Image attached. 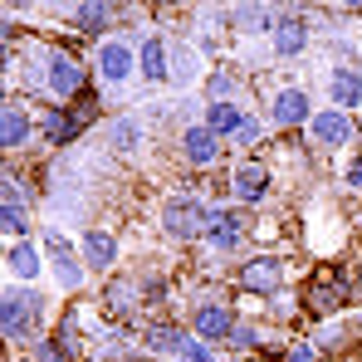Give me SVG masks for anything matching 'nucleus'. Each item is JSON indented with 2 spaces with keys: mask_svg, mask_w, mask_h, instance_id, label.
I'll return each instance as SVG.
<instances>
[{
  "mask_svg": "<svg viewBox=\"0 0 362 362\" xmlns=\"http://www.w3.org/2000/svg\"><path fill=\"white\" fill-rule=\"evenodd\" d=\"M172 78H191V54H186V49H177V54H172Z\"/></svg>",
  "mask_w": 362,
  "mask_h": 362,
  "instance_id": "32",
  "label": "nucleus"
},
{
  "mask_svg": "<svg viewBox=\"0 0 362 362\" xmlns=\"http://www.w3.org/2000/svg\"><path fill=\"white\" fill-rule=\"evenodd\" d=\"M303 45H308V25H303L299 15H279V25H274V54L294 59Z\"/></svg>",
  "mask_w": 362,
  "mask_h": 362,
  "instance_id": "13",
  "label": "nucleus"
},
{
  "mask_svg": "<svg viewBox=\"0 0 362 362\" xmlns=\"http://www.w3.org/2000/svg\"><path fill=\"white\" fill-rule=\"evenodd\" d=\"M221 147H226V137H216L206 122H196V127L181 132V152H186L191 167H211V162H221Z\"/></svg>",
  "mask_w": 362,
  "mask_h": 362,
  "instance_id": "6",
  "label": "nucleus"
},
{
  "mask_svg": "<svg viewBox=\"0 0 362 362\" xmlns=\"http://www.w3.org/2000/svg\"><path fill=\"white\" fill-rule=\"evenodd\" d=\"M113 259H118V240H113L108 230H88V235H83V264H88V269L103 274V269H113Z\"/></svg>",
  "mask_w": 362,
  "mask_h": 362,
  "instance_id": "18",
  "label": "nucleus"
},
{
  "mask_svg": "<svg viewBox=\"0 0 362 362\" xmlns=\"http://www.w3.org/2000/svg\"><path fill=\"white\" fill-rule=\"evenodd\" d=\"M206 127H211L216 137H235L245 127V113L235 103H206Z\"/></svg>",
  "mask_w": 362,
  "mask_h": 362,
  "instance_id": "19",
  "label": "nucleus"
},
{
  "mask_svg": "<svg viewBox=\"0 0 362 362\" xmlns=\"http://www.w3.org/2000/svg\"><path fill=\"white\" fill-rule=\"evenodd\" d=\"M177 362H216L211 358V343H201V338H186L181 343V358Z\"/></svg>",
  "mask_w": 362,
  "mask_h": 362,
  "instance_id": "27",
  "label": "nucleus"
},
{
  "mask_svg": "<svg viewBox=\"0 0 362 362\" xmlns=\"http://www.w3.org/2000/svg\"><path fill=\"white\" fill-rule=\"evenodd\" d=\"M49 250V264H54V279H59L64 289H78L83 284V264H78V255H74V245L64 240V235H49L45 240Z\"/></svg>",
  "mask_w": 362,
  "mask_h": 362,
  "instance_id": "8",
  "label": "nucleus"
},
{
  "mask_svg": "<svg viewBox=\"0 0 362 362\" xmlns=\"http://www.w3.org/2000/svg\"><path fill=\"white\" fill-rule=\"evenodd\" d=\"M255 343H259V333H255V328H250V323H235V328H230V348H255Z\"/></svg>",
  "mask_w": 362,
  "mask_h": 362,
  "instance_id": "29",
  "label": "nucleus"
},
{
  "mask_svg": "<svg viewBox=\"0 0 362 362\" xmlns=\"http://www.w3.org/2000/svg\"><path fill=\"white\" fill-rule=\"evenodd\" d=\"M230 93H235V78L230 74H211V103H230Z\"/></svg>",
  "mask_w": 362,
  "mask_h": 362,
  "instance_id": "28",
  "label": "nucleus"
},
{
  "mask_svg": "<svg viewBox=\"0 0 362 362\" xmlns=\"http://www.w3.org/2000/svg\"><path fill=\"white\" fill-rule=\"evenodd\" d=\"M255 137H259V122H255V118H245V127L235 132V142H245V147H250Z\"/></svg>",
  "mask_w": 362,
  "mask_h": 362,
  "instance_id": "34",
  "label": "nucleus"
},
{
  "mask_svg": "<svg viewBox=\"0 0 362 362\" xmlns=\"http://www.w3.org/2000/svg\"><path fill=\"white\" fill-rule=\"evenodd\" d=\"M230 191H235V201L255 206V201H264V191H269V172H264L259 162H245V167H235V181H230Z\"/></svg>",
  "mask_w": 362,
  "mask_h": 362,
  "instance_id": "11",
  "label": "nucleus"
},
{
  "mask_svg": "<svg viewBox=\"0 0 362 362\" xmlns=\"http://www.w3.org/2000/svg\"><path fill=\"white\" fill-rule=\"evenodd\" d=\"M284 362H318V353H313L308 343H299V348H289V353H284Z\"/></svg>",
  "mask_w": 362,
  "mask_h": 362,
  "instance_id": "33",
  "label": "nucleus"
},
{
  "mask_svg": "<svg viewBox=\"0 0 362 362\" xmlns=\"http://www.w3.org/2000/svg\"><path fill=\"white\" fill-rule=\"evenodd\" d=\"M279 279H284L279 259H250L240 269V284L245 289H259V294H279Z\"/></svg>",
  "mask_w": 362,
  "mask_h": 362,
  "instance_id": "15",
  "label": "nucleus"
},
{
  "mask_svg": "<svg viewBox=\"0 0 362 362\" xmlns=\"http://www.w3.org/2000/svg\"><path fill=\"white\" fill-rule=\"evenodd\" d=\"M308 132H313V142H323V147H343V142H353V118L338 113V108H328V113H313Z\"/></svg>",
  "mask_w": 362,
  "mask_h": 362,
  "instance_id": "10",
  "label": "nucleus"
},
{
  "mask_svg": "<svg viewBox=\"0 0 362 362\" xmlns=\"http://www.w3.org/2000/svg\"><path fill=\"white\" fill-rule=\"evenodd\" d=\"M308 303H313L318 313H333V308L343 303V294H333V289H328V274H323V284H318V289L308 294Z\"/></svg>",
  "mask_w": 362,
  "mask_h": 362,
  "instance_id": "26",
  "label": "nucleus"
},
{
  "mask_svg": "<svg viewBox=\"0 0 362 362\" xmlns=\"http://www.w3.org/2000/svg\"><path fill=\"white\" fill-rule=\"evenodd\" d=\"M269 118L279 122V127H299V122H313V113H308V93H303V88H284V93L274 98Z\"/></svg>",
  "mask_w": 362,
  "mask_h": 362,
  "instance_id": "12",
  "label": "nucleus"
},
{
  "mask_svg": "<svg viewBox=\"0 0 362 362\" xmlns=\"http://www.w3.org/2000/svg\"><path fill=\"white\" fill-rule=\"evenodd\" d=\"M5 264H10L15 279H35V274H40V250H35L30 240H15L10 255H5Z\"/></svg>",
  "mask_w": 362,
  "mask_h": 362,
  "instance_id": "21",
  "label": "nucleus"
},
{
  "mask_svg": "<svg viewBox=\"0 0 362 362\" xmlns=\"http://www.w3.org/2000/svg\"><path fill=\"white\" fill-rule=\"evenodd\" d=\"M348 186H358V191H362V157H353V167H348Z\"/></svg>",
  "mask_w": 362,
  "mask_h": 362,
  "instance_id": "35",
  "label": "nucleus"
},
{
  "mask_svg": "<svg viewBox=\"0 0 362 362\" xmlns=\"http://www.w3.org/2000/svg\"><path fill=\"white\" fill-rule=\"evenodd\" d=\"M132 69H137V49L122 45V40H103V49H98V83L118 88V83L132 78Z\"/></svg>",
  "mask_w": 362,
  "mask_h": 362,
  "instance_id": "5",
  "label": "nucleus"
},
{
  "mask_svg": "<svg viewBox=\"0 0 362 362\" xmlns=\"http://www.w3.org/2000/svg\"><path fill=\"white\" fill-rule=\"evenodd\" d=\"M328 93H333V108H338V113H353V108L362 103V78L353 74V69H333Z\"/></svg>",
  "mask_w": 362,
  "mask_h": 362,
  "instance_id": "16",
  "label": "nucleus"
},
{
  "mask_svg": "<svg viewBox=\"0 0 362 362\" xmlns=\"http://www.w3.org/2000/svg\"><path fill=\"white\" fill-rule=\"evenodd\" d=\"M35 362H69V353H64L54 338H45V343H40V353H35Z\"/></svg>",
  "mask_w": 362,
  "mask_h": 362,
  "instance_id": "31",
  "label": "nucleus"
},
{
  "mask_svg": "<svg viewBox=\"0 0 362 362\" xmlns=\"http://www.w3.org/2000/svg\"><path fill=\"white\" fill-rule=\"evenodd\" d=\"M69 20L88 35H103V25L113 20V5H98V0H83V5H69Z\"/></svg>",
  "mask_w": 362,
  "mask_h": 362,
  "instance_id": "20",
  "label": "nucleus"
},
{
  "mask_svg": "<svg viewBox=\"0 0 362 362\" xmlns=\"http://www.w3.org/2000/svg\"><path fill=\"white\" fill-rule=\"evenodd\" d=\"M162 226H167V235H177V240H196V235H206V230H211V211H206V206H196L191 196H181V201H167Z\"/></svg>",
  "mask_w": 362,
  "mask_h": 362,
  "instance_id": "3",
  "label": "nucleus"
},
{
  "mask_svg": "<svg viewBox=\"0 0 362 362\" xmlns=\"http://www.w3.org/2000/svg\"><path fill=\"white\" fill-rule=\"evenodd\" d=\"M167 40H142V54H137V69H142V78H152V83H162V78H172V64H167Z\"/></svg>",
  "mask_w": 362,
  "mask_h": 362,
  "instance_id": "17",
  "label": "nucleus"
},
{
  "mask_svg": "<svg viewBox=\"0 0 362 362\" xmlns=\"http://www.w3.org/2000/svg\"><path fill=\"white\" fill-rule=\"evenodd\" d=\"M181 343H186L181 328H152L147 333V353H162V358H181Z\"/></svg>",
  "mask_w": 362,
  "mask_h": 362,
  "instance_id": "22",
  "label": "nucleus"
},
{
  "mask_svg": "<svg viewBox=\"0 0 362 362\" xmlns=\"http://www.w3.org/2000/svg\"><path fill=\"white\" fill-rule=\"evenodd\" d=\"M211 245H216V250H235V245H240V230H235V226H221V230H211Z\"/></svg>",
  "mask_w": 362,
  "mask_h": 362,
  "instance_id": "30",
  "label": "nucleus"
},
{
  "mask_svg": "<svg viewBox=\"0 0 362 362\" xmlns=\"http://www.w3.org/2000/svg\"><path fill=\"white\" fill-rule=\"evenodd\" d=\"M35 318H40V294H30V289H5L0 294V328H5L10 343L30 338Z\"/></svg>",
  "mask_w": 362,
  "mask_h": 362,
  "instance_id": "1",
  "label": "nucleus"
},
{
  "mask_svg": "<svg viewBox=\"0 0 362 362\" xmlns=\"http://www.w3.org/2000/svg\"><path fill=\"white\" fill-rule=\"evenodd\" d=\"M45 78H49V93H59V98H83V93H88L83 59H78V54H69V49H54V54H49Z\"/></svg>",
  "mask_w": 362,
  "mask_h": 362,
  "instance_id": "2",
  "label": "nucleus"
},
{
  "mask_svg": "<svg viewBox=\"0 0 362 362\" xmlns=\"http://www.w3.org/2000/svg\"><path fill=\"white\" fill-rule=\"evenodd\" d=\"M93 118H98V98H93V93H83V98L74 103V113L54 108V113L45 118V137H49V142H74V137H78Z\"/></svg>",
  "mask_w": 362,
  "mask_h": 362,
  "instance_id": "4",
  "label": "nucleus"
},
{
  "mask_svg": "<svg viewBox=\"0 0 362 362\" xmlns=\"http://www.w3.org/2000/svg\"><path fill=\"white\" fill-rule=\"evenodd\" d=\"M132 294H137V289H132L127 279H113V284H108V303H113V313H127V308H132Z\"/></svg>",
  "mask_w": 362,
  "mask_h": 362,
  "instance_id": "25",
  "label": "nucleus"
},
{
  "mask_svg": "<svg viewBox=\"0 0 362 362\" xmlns=\"http://www.w3.org/2000/svg\"><path fill=\"white\" fill-rule=\"evenodd\" d=\"M235 20H240V30H269V35H274V25H279L269 5H240Z\"/></svg>",
  "mask_w": 362,
  "mask_h": 362,
  "instance_id": "23",
  "label": "nucleus"
},
{
  "mask_svg": "<svg viewBox=\"0 0 362 362\" xmlns=\"http://www.w3.org/2000/svg\"><path fill=\"white\" fill-rule=\"evenodd\" d=\"M230 328H235V313L226 303H201L196 308V338L201 343H230Z\"/></svg>",
  "mask_w": 362,
  "mask_h": 362,
  "instance_id": "7",
  "label": "nucleus"
},
{
  "mask_svg": "<svg viewBox=\"0 0 362 362\" xmlns=\"http://www.w3.org/2000/svg\"><path fill=\"white\" fill-rule=\"evenodd\" d=\"M0 226H5V235H10V240H30V211H25L20 186H15L10 172H5V206H0Z\"/></svg>",
  "mask_w": 362,
  "mask_h": 362,
  "instance_id": "9",
  "label": "nucleus"
},
{
  "mask_svg": "<svg viewBox=\"0 0 362 362\" xmlns=\"http://www.w3.org/2000/svg\"><path fill=\"white\" fill-rule=\"evenodd\" d=\"M35 137V122H30V113L20 108V103H5V113H0V142L15 152V147H25Z\"/></svg>",
  "mask_w": 362,
  "mask_h": 362,
  "instance_id": "14",
  "label": "nucleus"
},
{
  "mask_svg": "<svg viewBox=\"0 0 362 362\" xmlns=\"http://www.w3.org/2000/svg\"><path fill=\"white\" fill-rule=\"evenodd\" d=\"M108 137H113L118 152H132V147L142 142V122H137V118H118L113 127H108Z\"/></svg>",
  "mask_w": 362,
  "mask_h": 362,
  "instance_id": "24",
  "label": "nucleus"
}]
</instances>
